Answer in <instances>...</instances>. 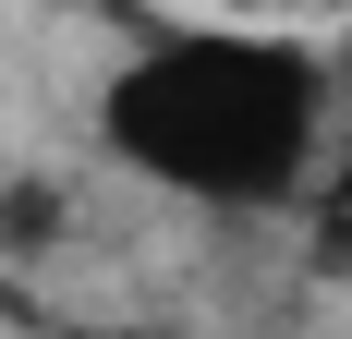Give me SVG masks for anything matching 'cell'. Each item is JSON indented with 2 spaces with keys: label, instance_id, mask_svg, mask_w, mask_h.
Here are the masks:
<instances>
[{
  "label": "cell",
  "instance_id": "cell-1",
  "mask_svg": "<svg viewBox=\"0 0 352 339\" xmlns=\"http://www.w3.org/2000/svg\"><path fill=\"white\" fill-rule=\"evenodd\" d=\"M328 109H340V61L304 36H243V25H182L146 36L98 97V145L158 194L195 206H292L328 158Z\"/></svg>",
  "mask_w": 352,
  "mask_h": 339
}]
</instances>
